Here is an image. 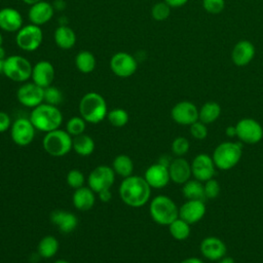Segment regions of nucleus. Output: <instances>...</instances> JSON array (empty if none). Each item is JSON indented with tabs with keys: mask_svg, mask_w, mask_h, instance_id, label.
Here are the masks:
<instances>
[{
	"mask_svg": "<svg viewBox=\"0 0 263 263\" xmlns=\"http://www.w3.org/2000/svg\"><path fill=\"white\" fill-rule=\"evenodd\" d=\"M3 73V61L0 60V74Z\"/></svg>",
	"mask_w": 263,
	"mask_h": 263,
	"instance_id": "obj_52",
	"label": "nucleus"
},
{
	"mask_svg": "<svg viewBox=\"0 0 263 263\" xmlns=\"http://www.w3.org/2000/svg\"><path fill=\"white\" fill-rule=\"evenodd\" d=\"M203 187H204V193H205L206 199L216 198L220 193V184L217 180L213 178L205 181V184L203 185Z\"/></svg>",
	"mask_w": 263,
	"mask_h": 263,
	"instance_id": "obj_42",
	"label": "nucleus"
},
{
	"mask_svg": "<svg viewBox=\"0 0 263 263\" xmlns=\"http://www.w3.org/2000/svg\"><path fill=\"white\" fill-rule=\"evenodd\" d=\"M168 173L171 180L176 184H184L192 175L191 164L182 157L173 159L168 165Z\"/></svg>",
	"mask_w": 263,
	"mask_h": 263,
	"instance_id": "obj_23",
	"label": "nucleus"
},
{
	"mask_svg": "<svg viewBox=\"0 0 263 263\" xmlns=\"http://www.w3.org/2000/svg\"><path fill=\"white\" fill-rule=\"evenodd\" d=\"M53 40L59 48L68 50L75 45L77 37L75 31L71 27L67 25H60L54 30Z\"/></svg>",
	"mask_w": 263,
	"mask_h": 263,
	"instance_id": "obj_25",
	"label": "nucleus"
},
{
	"mask_svg": "<svg viewBox=\"0 0 263 263\" xmlns=\"http://www.w3.org/2000/svg\"><path fill=\"white\" fill-rule=\"evenodd\" d=\"M53 5L45 0H41L35 4L30 5L28 10V18L31 24L36 26H43L47 24L54 14Z\"/></svg>",
	"mask_w": 263,
	"mask_h": 263,
	"instance_id": "obj_17",
	"label": "nucleus"
},
{
	"mask_svg": "<svg viewBox=\"0 0 263 263\" xmlns=\"http://www.w3.org/2000/svg\"><path fill=\"white\" fill-rule=\"evenodd\" d=\"M241 157V145L233 142H223L219 144L213 153L215 166L227 171L235 166Z\"/></svg>",
	"mask_w": 263,
	"mask_h": 263,
	"instance_id": "obj_7",
	"label": "nucleus"
},
{
	"mask_svg": "<svg viewBox=\"0 0 263 263\" xmlns=\"http://www.w3.org/2000/svg\"><path fill=\"white\" fill-rule=\"evenodd\" d=\"M255 54L254 44L249 40H240L232 48L231 60L235 66L245 67L253 61Z\"/></svg>",
	"mask_w": 263,
	"mask_h": 263,
	"instance_id": "obj_20",
	"label": "nucleus"
},
{
	"mask_svg": "<svg viewBox=\"0 0 263 263\" xmlns=\"http://www.w3.org/2000/svg\"><path fill=\"white\" fill-rule=\"evenodd\" d=\"M205 214V204L201 200H187L179 209V218L189 224H193L202 219Z\"/></svg>",
	"mask_w": 263,
	"mask_h": 263,
	"instance_id": "obj_21",
	"label": "nucleus"
},
{
	"mask_svg": "<svg viewBox=\"0 0 263 263\" xmlns=\"http://www.w3.org/2000/svg\"><path fill=\"white\" fill-rule=\"evenodd\" d=\"M63 101V93L62 91L53 85L44 88V103L58 106Z\"/></svg>",
	"mask_w": 263,
	"mask_h": 263,
	"instance_id": "obj_37",
	"label": "nucleus"
},
{
	"mask_svg": "<svg viewBox=\"0 0 263 263\" xmlns=\"http://www.w3.org/2000/svg\"><path fill=\"white\" fill-rule=\"evenodd\" d=\"M6 58V51H5V48L2 46H0V60L4 61V59Z\"/></svg>",
	"mask_w": 263,
	"mask_h": 263,
	"instance_id": "obj_50",
	"label": "nucleus"
},
{
	"mask_svg": "<svg viewBox=\"0 0 263 263\" xmlns=\"http://www.w3.org/2000/svg\"><path fill=\"white\" fill-rule=\"evenodd\" d=\"M29 118L36 129L44 133L60 128L63 122L61 110L57 106L44 102L32 109Z\"/></svg>",
	"mask_w": 263,
	"mask_h": 263,
	"instance_id": "obj_2",
	"label": "nucleus"
},
{
	"mask_svg": "<svg viewBox=\"0 0 263 263\" xmlns=\"http://www.w3.org/2000/svg\"><path fill=\"white\" fill-rule=\"evenodd\" d=\"M25 4H27V5H32V4H35V3H37V2H39V1H41V0H22Z\"/></svg>",
	"mask_w": 263,
	"mask_h": 263,
	"instance_id": "obj_51",
	"label": "nucleus"
},
{
	"mask_svg": "<svg viewBox=\"0 0 263 263\" xmlns=\"http://www.w3.org/2000/svg\"><path fill=\"white\" fill-rule=\"evenodd\" d=\"M150 216L157 224L170 225L179 218V209L174 200L165 195H158L152 199L149 206Z\"/></svg>",
	"mask_w": 263,
	"mask_h": 263,
	"instance_id": "obj_4",
	"label": "nucleus"
},
{
	"mask_svg": "<svg viewBox=\"0 0 263 263\" xmlns=\"http://www.w3.org/2000/svg\"><path fill=\"white\" fill-rule=\"evenodd\" d=\"M190 224L181 218H177L168 225L171 235L177 240H184L190 235Z\"/></svg>",
	"mask_w": 263,
	"mask_h": 263,
	"instance_id": "obj_33",
	"label": "nucleus"
},
{
	"mask_svg": "<svg viewBox=\"0 0 263 263\" xmlns=\"http://www.w3.org/2000/svg\"><path fill=\"white\" fill-rule=\"evenodd\" d=\"M23 26V15L16 8L7 6L0 9V30L6 33H16Z\"/></svg>",
	"mask_w": 263,
	"mask_h": 263,
	"instance_id": "obj_18",
	"label": "nucleus"
},
{
	"mask_svg": "<svg viewBox=\"0 0 263 263\" xmlns=\"http://www.w3.org/2000/svg\"><path fill=\"white\" fill-rule=\"evenodd\" d=\"M50 221L58 227L61 232L64 233L72 232L78 224V220L73 213L63 210L53 211L50 215Z\"/></svg>",
	"mask_w": 263,
	"mask_h": 263,
	"instance_id": "obj_24",
	"label": "nucleus"
},
{
	"mask_svg": "<svg viewBox=\"0 0 263 263\" xmlns=\"http://www.w3.org/2000/svg\"><path fill=\"white\" fill-rule=\"evenodd\" d=\"M112 168L114 170L115 174L126 178L132 176V173L134 171V162L129 156L125 154H120L114 158Z\"/></svg>",
	"mask_w": 263,
	"mask_h": 263,
	"instance_id": "obj_31",
	"label": "nucleus"
},
{
	"mask_svg": "<svg viewBox=\"0 0 263 263\" xmlns=\"http://www.w3.org/2000/svg\"><path fill=\"white\" fill-rule=\"evenodd\" d=\"M72 200H73L74 206L77 210L81 212L88 211L95 204V201H96L95 192L89 187L82 186L78 189H75Z\"/></svg>",
	"mask_w": 263,
	"mask_h": 263,
	"instance_id": "obj_26",
	"label": "nucleus"
},
{
	"mask_svg": "<svg viewBox=\"0 0 263 263\" xmlns=\"http://www.w3.org/2000/svg\"><path fill=\"white\" fill-rule=\"evenodd\" d=\"M183 195L187 198V200H201L205 201V193L204 187L198 180H188L183 184L182 188Z\"/></svg>",
	"mask_w": 263,
	"mask_h": 263,
	"instance_id": "obj_28",
	"label": "nucleus"
},
{
	"mask_svg": "<svg viewBox=\"0 0 263 263\" xmlns=\"http://www.w3.org/2000/svg\"><path fill=\"white\" fill-rule=\"evenodd\" d=\"M18 103L27 108H35L44 102V88L32 82H24L16 90Z\"/></svg>",
	"mask_w": 263,
	"mask_h": 263,
	"instance_id": "obj_12",
	"label": "nucleus"
},
{
	"mask_svg": "<svg viewBox=\"0 0 263 263\" xmlns=\"http://www.w3.org/2000/svg\"><path fill=\"white\" fill-rule=\"evenodd\" d=\"M115 181V172L108 165L95 167L87 178L88 187L96 193L110 189Z\"/></svg>",
	"mask_w": 263,
	"mask_h": 263,
	"instance_id": "obj_10",
	"label": "nucleus"
},
{
	"mask_svg": "<svg viewBox=\"0 0 263 263\" xmlns=\"http://www.w3.org/2000/svg\"><path fill=\"white\" fill-rule=\"evenodd\" d=\"M52 5H53L54 10H58V11L64 10V9L66 8V6H67L65 0H54L53 3H52Z\"/></svg>",
	"mask_w": 263,
	"mask_h": 263,
	"instance_id": "obj_46",
	"label": "nucleus"
},
{
	"mask_svg": "<svg viewBox=\"0 0 263 263\" xmlns=\"http://www.w3.org/2000/svg\"><path fill=\"white\" fill-rule=\"evenodd\" d=\"M225 133H226V135H227L228 137H234V136H236V128H235V125H234V126H233V125L227 126Z\"/></svg>",
	"mask_w": 263,
	"mask_h": 263,
	"instance_id": "obj_48",
	"label": "nucleus"
},
{
	"mask_svg": "<svg viewBox=\"0 0 263 263\" xmlns=\"http://www.w3.org/2000/svg\"><path fill=\"white\" fill-rule=\"evenodd\" d=\"M35 127L30 118L20 117L15 119L10 127V136L17 146H28L35 136Z\"/></svg>",
	"mask_w": 263,
	"mask_h": 263,
	"instance_id": "obj_13",
	"label": "nucleus"
},
{
	"mask_svg": "<svg viewBox=\"0 0 263 263\" xmlns=\"http://www.w3.org/2000/svg\"><path fill=\"white\" fill-rule=\"evenodd\" d=\"M172 7L164 1L156 2L151 8V16L157 22H162L168 18Z\"/></svg>",
	"mask_w": 263,
	"mask_h": 263,
	"instance_id": "obj_35",
	"label": "nucleus"
},
{
	"mask_svg": "<svg viewBox=\"0 0 263 263\" xmlns=\"http://www.w3.org/2000/svg\"><path fill=\"white\" fill-rule=\"evenodd\" d=\"M219 263H235L234 262V260H233V258H231V257H223V258H221L220 260H219Z\"/></svg>",
	"mask_w": 263,
	"mask_h": 263,
	"instance_id": "obj_49",
	"label": "nucleus"
},
{
	"mask_svg": "<svg viewBox=\"0 0 263 263\" xmlns=\"http://www.w3.org/2000/svg\"><path fill=\"white\" fill-rule=\"evenodd\" d=\"M203 9L212 14H218L225 8V0H202Z\"/></svg>",
	"mask_w": 263,
	"mask_h": 263,
	"instance_id": "obj_40",
	"label": "nucleus"
},
{
	"mask_svg": "<svg viewBox=\"0 0 263 263\" xmlns=\"http://www.w3.org/2000/svg\"><path fill=\"white\" fill-rule=\"evenodd\" d=\"M66 181L70 187L74 189H78L84 185L85 178H84V175L79 170H71L67 174Z\"/></svg>",
	"mask_w": 263,
	"mask_h": 263,
	"instance_id": "obj_38",
	"label": "nucleus"
},
{
	"mask_svg": "<svg viewBox=\"0 0 263 263\" xmlns=\"http://www.w3.org/2000/svg\"><path fill=\"white\" fill-rule=\"evenodd\" d=\"M180 263H203V261L196 257H189V258L182 260Z\"/></svg>",
	"mask_w": 263,
	"mask_h": 263,
	"instance_id": "obj_47",
	"label": "nucleus"
},
{
	"mask_svg": "<svg viewBox=\"0 0 263 263\" xmlns=\"http://www.w3.org/2000/svg\"><path fill=\"white\" fill-rule=\"evenodd\" d=\"M43 41V32L41 27L28 24L24 25L15 33V43L17 47L27 52L37 50Z\"/></svg>",
	"mask_w": 263,
	"mask_h": 263,
	"instance_id": "obj_8",
	"label": "nucleus"
},
{
	"mask_svg": "<svg viewBox=\"0 0 263 263\" xmlns=\"http://www.w3.org/2000/svg\"><path fill=\"white\" fill-rule=\"evenodd\" d=\"M75 67L76 69L83 73L89 74L91 73L97 66V60L95 54L89 50H81L75 55Z\"/></svg>",
	"mask_w": 263,
	"mask_h": 263,
	"instance_id": "obj_27",
	"label": "nucleus"
},
{
	"mask_svg": "<svg viewBox=\"0 0 263 263\" xmlns=\"http://www.w3.org/2000/svg\"><path fill=\"white\" fill-rule=\"evenodd\" d=\"M54 263H69V262L66 260H57Z\"/></svg>",
	"mask_w": 263,
	"mask_h": 263,
	"instance_id": "obj_54",
	"label": "nucleus"
},
{
	"mask_svg": "<svg viewBox=\"0 0 263 263\" xmlns=\"http://www.w3.org/2000/svg\"><path fill=\"white\" fill-rule=\"evenodd\" d=\"M3 45V35L0 33V46Z\"/></svg>",
	"mask_w": 263,
	"mask_h": 263,
	"instance_id": "obj_53",
	"label": "nucleus"
},
{
	"mask_svg": "<svg viewBox=\"0 0 263 263\" xmlns=\"http://www.w3.org/2000/svg\"><path fill=\"white\" fill-rule=\"evenodd\" d=\"M221 115V106L217 102H206L204 103L198 111V120L209 124L216 121Z\"/></svg>",
	"mask_w": 263,
	"mask_h": 263,
	"instance_id": "obj_29",
	"label": "nucleus"
},
{
	"mask_svg": "<svg viewBox=\"0 0 263 263\" xmlns=\"http://www.w3.org/2000/svg\"><path fill=\"white\" fill-rule=\"evenodd\" d=\"M190 134L196 140H203L208 136L206 124L197 120L190 125Z\"/></svg>",
	"mask_w": 263,
	"mask_h": 263,
	"instance_id": "obj_41",
	"label": "nucleus"
},
{
	"mask_svg": "<svg viewBox=\"0 0 263 263\" xmlns=\"http://www.w3.org/2000/svg\"><path fill=\"white\" fill-rule=\"evenodd\" d=\"M33 65L31 62L21 55H8L3 61V73L9 80L14 82H27L32 75Z\"/></svg>",
	"mask_w": 263,
	"mask_h": 263,
	"instance_id": "obj_5",
	"label": "nucleus"
},
{
	"mask_svg": "<svg viewBox=\"0 0 263 263\" xmlns=\"http://www.w3.org/2000/svg\"><path fill=\"white\" fill-rule=\"evenodd\" d=\"M109 67L115 76L127 78L136 73L138 69V61L128 52L118 51L111 57Z\"/></svg>",
	"mask_w": 263,
	"mask_h": 263,
	"instance_id": "obj_9",
	"label": "nucleus"
},
{
	"mask_svg": "<svg viewBox=\"0 0 263 263\" xmlns=\"http://www.w3.org/2000/svg\"><path fill=\"white\" fill-rule=\"evenodd\" d=\"M95 141L91 137L81 134L79 136L74 137L73 139V146L72 149L81 156H88L95 150Z\"/></svg>",
	"mask_w": 263,
	"mask_h": 263,
	"instance_id": "obj_30",
	"label": "nucleus"
},
{
	"mask_svg": "<svg viewBox=\"0 0 263 263\" xmlns=\"http://www.w3.org/2000/svg\"><path fill=\"white\" fill-rule=\"evenodd\" d=\"M55 70L49 61L41 60L33 65L32 68V81L42 88L48 87L54 80Z\"/></svg>",
	"mask_w": 263,
	"mask_h": 263,
	"instance_id": "obj_15",
	"label": "nucleus"
},
{
	"mask_svg": "<svg viewBox=\"0 0 263 263\" xmlns=\"http://www.w3.org/2000/svg\"><path fill=\"white\" fill-rule=\"evenodd\" d=\"M144 179L151 188H163L167 185V183L171 180L168 167L160 162L154 163L146 170Z\"/></svg>",
	"mask_w": 263,
	"mask_h": 263,
	"instance_id": "obj_19",
	"label": "nucleus"
},
{
	"mask_svg": "<svg viewBox=\"0 0 263 263\" xmlns=\"http://www.w3.org/2000/svg\"><path fill=\"white\" fill-rule=\"evenodd\" d=\"M11 119L10 116L3 111H0V133L6 132L11 127Z\"/></svg>",
	"mask_w": 263,
	"mask_h": 263,
	"instance_id": "obj_43",
	"label": "nucleus"
},
{
	"mask_svg": "<svg viewBox=\"0 0 263 263\" xmlns=\"http://www.w3.org/2000/svg\"><path fill=\"white\" fill-rule=\"evenodd\" d=\"M85 126H86V121L81 116H73L68 120L66 124V130L71 136L76 137L84 133Z\"/></svg>",
	"mask_w": 263,
	"mask_h": 263,
	"instance_id": "obj_36",
	"label": "nucleus"
},
{
	"mask_svg": "<svg viewBox=\"0 0 263 263\" xmlns=\"http://www.w3.org/2000/svg\"><path fill=\"white\" fill-rule=\"evenodd\" d=\"M59 250V241L52 235L44 236L38 243L37 251L40 257L48 259L53 257Z\"/></svg>",
	"mask_w": 263,
	"mask_h": 263,
	"instance_id": "obj_32",
	"label": "nucleus"
},
{
	"mask_svg": "<svg viewBox=\"0 0 263 263\" xmlns=\"http://www.w3.org/2000/svg\"><path fill=\"white\" fill-rule=\"evenodd\" d=\"M42 146L49 155L61 157L71 151L73 139L67 130L58 128L46 133L42 141Z\"/></svg>",
	"mask_w": 263,
	"mask_h": 263,
	"instance_id": "obj_6",
	"label": "nucleus"
},
{
	"mask_svg": "<svg viewBox=\"0 0 263 263\" xmlns=\"http://www.w3.org/2000/svg\"><path fill=\"white\" fill-rule=\"evenodd\" d=\"M200 252L204 258L211 261H217L225 256L226 246L220 238L209 236L202 239L200 243Z\"/></svg>",
	"mask_w": 263,
	"mask_h": 263,
	"instance_id": "obj_22",
	"label": "nucleus"
},
{
	"mask_svg": "<svg viewBox=\"0 0 263 263\" xmlns=\"http://www.w3.org/2000/svg\"><path fill=\"white\" fill-rule=\"evenodd\" d=\"M122 201L133 208H140L147 203L151 194V187L144 177L129 176L123 179L119 186Z\"/></svg>",
	"mask_w": 263,
	"mask_h": 263,
	"instance_id": "obj_1",
	"label": "nucleus"
},
{
	"mask_svg": "<svg viewBox=\"0 0 263 263\" xmlns=\"http://www.w3.org/2000/svg\"><path fill=\"white\" fill-rule=\"evenodd\" d=\"M198 109L189 101L177 103L171 110V116L175 122L182 125H191L198 120Z\"/></svg>",
	"mask_w": 263,
	"mask_h": 263,
	"instance_id": "obj_14",
	"label": "nucleus"
},
{
	"mask_svg": "<svg viewBox=\"0 0 263 263\" xmlns=\"http://www.w3.org/2000/svg\"><path fill=\"white\" fill-rule=\"evenodd\" d=\"M191 172L194 178L200 182L212 179L215 175V163L213 158L206 154L196 155L191 163Z\"/></svg>",
	"mask_w": 263,
	"mask_h": 263,
	"instance_id": "obj_16",
	"label": "nucleus"
},
{
	"mask_svg": "<svg viewBox=\"0 0 263 263\" xmlns=\"http://www.w3.org/2000/svg\"><path fill=\"white\" fill-rule=\"evenodd\" d=\"M98 194H99V198H100L103 202H108V201L112 198V194H111V192H110V189L103 190V191L99 192Z\"/></svg>",
	"mask_w": 263,
	"mask_h": 263,
	"instance_id": "obj_45",
	"label": "nucleus"
},
{
	"mask_svg": "<svg viewBox=\"0 0 263 263\" xmlns=\"http://www.w3.org/2000/svg\"><path fill=\"white\" fill-rule=\"evenodd\" d=\"M163 1L166 2L172 8H179L187 4L189 0H163Z\"/></svg>",
	"mask_w": 263,
	"mask_h": 263,
	"instance_id": "obj_44",
	"label": "nucleus"
},
{
	"mask_svg": "<svg viewBox=\"0 0 263 263\" xmlns=\"http://www.w3.org/2000/svg\"><path fill=\"white\" fill-rule=\"evenodd\" d=\"M108 121L115 127H122L128 121V113L122 108H115L108 112Z\"/></svg>",
	"mask_w": 263,
	"mask_h": 263,
	"instance_id": "obj_34",
	"label": "nucleus"
},
{
	"mask_svg": "<svg viewBox=\"0 0 263 263\" xmlns=\"http://www.w3.org/2000/svg\"><path fill=\"white\" fill-rule=\"evenodd\" d=\"M236 136L246 144H257L263 138V127L253 118H242L236 125Z\"/></svg>",
	"mask_w": 263,
	"mask_h": 263,
	"instance_id": "obj_11",
	"label": "nucleus"
},
{
	"mask_svg": "<svg viewBox=\"0 0 263 263\" xmlns=\"http://www.w3.org/2000/svg\"><path fill=\"white\" fill-rule=\"evenodd\" d=\"M80 116L88 123H99L107 117V103L102 95L96 91L86 92L79 102Z\"/></svg>",
	"mask_w": 263,
	"mask_h": 263,
	"instance_id": "obj_3",
	"label": "nucleus"
},
{
	"mask_svg": "<svg viewBox=\"0 0 263 263\" xmlns=\"http://www.w3.org/2000/svg\"><path fill=\"white\" fill-rule=\"evenodd\" d=\"M189 147H190L189 141L184 137H178L172 143V151L175 155L179 157L185 155L188 152Z\"/></svg>",
	"mask_w": 263,
	"mask_h": 263,
	"instance_id": "obj_39",
	"label": "nucleus"
}]
</instances>
